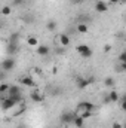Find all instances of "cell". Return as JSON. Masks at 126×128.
I'll return each instance as SVG.
<instances>
[{"label": "cell", "instance_id": "cell-1", "mask_svg": "<svg viewBox=\"0 0 126 128\" xmlns=\"http://www.w3.org/2000/svg\"><path fill=\"white\" fill-rule=\"evenodd\" d=\"M95 106L89 101H80L77 106H76V115H82L85 112H94Z\"/></svg>", "mask_w": 126, "mask_h": 128}, {"label": "cell", "instance_id": "cell-2", "mask_svg": "<svg viewBox=\"0 0 126 128\" xmlns=\"http://www.w3.org/2000/svg\"><path fill=\"white\" fill-rule=\"evenodd\" d=\"M76 51L79 52V55H82L83 58H91L92 57V49L88 45H77Z\"/></svg>", "mask_w": 126, "mask_h": 128}, {"label": "cell", "instance_id": "cell-3", "mask_svg": "<svg viewBox=\"0 0 126 128\" xmlns=\"http://www.w3.org/2000/svg\"><path fill=\"white\" fill-rule=\"evenodd\" d=\"M74 116H76V112H70V110L63 112V115H61V118H60V119H61V124H65V125L73 124Z\"/></svg>", "mask_w": 126, "mask_h": 128}, {"label": "cell", "instance_id": "cell-4", "mask_svg": "<svg viewBox=\"0 0 126 128\" xmlns=\"http://www.w3.org/2000/svg\"><path fill=\"white\" fill-rule=\"evenodd\" d=\"M92 82H94V79H92V78H83V76H79V78H77V80H76V84H77L79 90H86Z\"/></svg>", "mask_w": 126, "mask_h": 128}, {"label": "cell", "instance_id": "cell-5", "mask_svg": "<svg viewBox=\"0 0 126 128\" xmlns=\"http://www.w3.org/2000/svg\"><path fill=\"white\" fill-rule=\"evenodd\" d=\"M19 85L28 86V88H34V86H36V82L33 80L31 76H21V78H19Z\"/></svg>", "mask_w": 126, "mask_h": 128}, {"label": "cell", "instance_id": "cell-6", "mask_svg": "<svg viewBox=\"0 0 126 128\" xmlns=\"http://www.w3.org/2000/svg\"><path fill=\"white\" fill-rule=\"evenodd\" d=\"M15 67V60L13 58H6V60H3V63H1V70L3 72H10L12 68Z\"/></svg>", "mask_w": 126, "mask_h": 128}, {"label": "cell", "instance_id": "cell-7", "mask_svg": "<svg viewBox=\"0 0 126 128\" xmlns=\"http://www.w3.org/2000/svg\"><path fill=\"white\" fill-rule=\"evenodd\" d=\"M21 94V88L18 85H9V90L6 92V96L9 97H15V96H19Z\"/></svg>", "mask_w": 126, "mask_h": 128}, {"label": "cell", "instance_id": "cell-8", "mask_svg": "<svg viewBox=\"0 0 126 128\" xmlns=\"http://www.w3.org/2000/svg\"><path fill=\"white\" fill-rule=\"evenodd\" d=\"M107 9H108V4H107L105 2L99 0V2H96V3H95V10H96V12L102 14V12H105Z\"/></svg>", "mask_w": 126, "mask_h": 128}, {"label": "cell", "instance_id": "cell-9", "mask_svg": "<svg viewBox=\"0 0 126 128\" xmlns=\"http://www.w3.org/2000/svg\"><path fill=\"white\" fill-rule=\"evenodd\" d=\"M18 49H19V45L18 43H7V46H6V52L9 55H15L18 52Z\"/></svg>", "mask_w": 126, "mask_h": 128}, {"label": "cell", "instance_id": "cell-10", "mask_svg": "<svg viewBox=\"0 0 126 128\" xmlns=\"http://www.w3.org/2000/svg\"><path fill=\"white\" fill-rule=\"evenodd\" d=\"M39 55H43V57H46L49 52H51V49H49V46H46V45H42V46H39L37 48V51H36Z\"/></svg>", "mask_w": 126, "mask_h": 128}, {"label": "cell", "instance_id": "cell-11", "mask_svg": "<svg viewBox=\"0 0 126 128\" xmlns=\"http://www.w3.org/2000/svg\"><path fill=\"white\" fill-rule=\"evenodd\" d=\"M73 124H74L77 128H82L83 125H85V119H83L80 115H76V116H74V121H73Z\"/></svg>", "mask_w": 126, "mask_h": 128}, {"label": "cell", "instance_id": "cell-12", "mask_svg": "<svg viewBox=\"0 0 126 128\" xmlns=\"http://www.w3.org/2000/svg\"><path fill=\"white\" fill-rule=\"evenodd\" d=\"M31 100L36 101V103H40V101H43V96H42L39 91H33L31 92Z\"/></svg>", "mask_w": 126, "mask_h": 128}, {"label": "cell", "instance_id": "cell-13", "mask_svg": "<svg viewBox=\"0 0 126 128\" xmlns=\"http://www.w3.org/2000/svg\"><path fill=\"white\" fill-rule=\"evenodd\" d=\"M60 43H61L63 46H68V45H70V37H68L65 33L60 36Z\"/></svg>", "mask_w": 126, "mask_h": 128}, {"label": "cell", "instance_id": "cell-14", "mask_svg": "<svg viewBox=\"0 0 126 128\" xmlns=\"http://www.w3.org/2000/svg\"><path fill=\"white\" fill-rule=\"evenodd\" d=\"M57 27H58V24H57V21H55V20H51V21L46 24V28H48L49 32H55V30H57Z\"/></svg>", "mask_w": 126, "mask_h": 128}, {"label": "cell", "instance_id": "cell-15", "mask_svg": "<svg viewBox=\"0 0 126 128\" xmlns=\"http://www.w3.org/2000/svg\"><path fill=\"white\" fill-rule=\"evenodd\" d=\"M104 85H105L107 88H114V85H116V80H114V78H105V80H104Z\"/></svg>", "mask_w": 126, "mask_h": 128}, {"label": "cell", "instance_id": "cell-16", "mask_svg": "<svg viewBox=\"0 0 126 128\" xmlns=\"http://www.w3.org/2000/svg\"><path fill=\"white\" fill-rule=\"evenodd\" d=\"M119 97H120V96L113 90V91L108 94V100H110V101H113V103H117V101H119Z\"/></svg>", "mask_w": 126, "mask_h": 128}, {"label": "cell", "instance_id": "cell-17", "mask_svg": "<svg viewBox=\"0 0 126 128\" xmlns=\"http://www.w3.org/2000/svg\"><path fill=\"white\" fill-rule=\"evenodd\" d=\"M18 40H19V33H13L7 39V43H18Z\"/></svg>", "mask_w": 126, "mask_h": 128}, {"label": "cell", "instance_id": "cell-18", "mask_svg": "<svg viewBox=\"0 0 126 128\" xmlns=\"http://www.w3.org/2000/svg\"><path fill=\"white\" fill-rule=\"evenodd\" d=\"M91 18L88 15H79L77 16V24H86V21H89Z\"/></svg>", "mask_w": 126, "mask_h": 128}, {"label": "cell", "instance_id": "cell-19", "mask_svg": "<svg viewBox=\"0 0 126 128\" xmlns=\"http://www.w3.org/2000/svg\"><path fill=\"white\" fill-rule=\"evenodd\" d=\"M88 24H77V32L79 33H88Z\"/></svg>", "mask_w": 126, "mask_h": 128}, {"label": "cell", "instance_id": "cell-20", "mask_svg": "<svg viewBox=\"0 0 126 128\" xmlns=\"http://www.w3.org/2000/svg\"><path fill=\"white\" fill-rule=\"evenodd\" d=\"M7 90H9V84H0V94H4L6 96Z\"/></svg>", "mask_w": 126, "mask_h": 128}, {"label": "cell", "instance_id": "cell-21", "mask_svg": "<svg viewBox=\"0 0 126 128\" xmlns=\"http://www.w3.org/2000/svg\"><path fill=\"white\" fill-rule=\"evenodd\" d=\"M9 14H10V6H3L1 8V15L3 16H7Z\"/></svg>", "mask_w": 126, "mask_h": 128}, {"label": "cell", "instance_id": "cell-22", "mask_svg": "<svg viewBox=\"0 0 126 128\" xmlns=\"http://www.w3.org/2000/svg\"><path fill=\"white\" fill-rule=\"evenodd\" d=\"M119 61H120V63H126V52H122V54L119 55Z\"/></svg>", "mask_w": 126, "mask_h": 128}, {"label": "cell", "instance_id": "cell-23", "mask_svg": "<svg viewBox=\"0 0 126 128\" xmlns=\"http://www.w3.org/2000/svg\"><path fill=\"white\" fill-rule=\"evenodd\" d=\"M24 2H25V0H13L12 4H13V6H21V4H24Z\"/></svg>", "mask_w": 126, "mask_h": 128}, {"label": "cell", "instance_id": "cell-24", "mask_svg": "<svg viewBox=\"0 0 126 128\" xmlns=\"http://www.w3.org/2000/svg\"><path fill=\"white\" fill-rule=\"evenodd\" d=\"M36 43H37L36 37H28V45H36Z\"/></svg>", "mask_w": 126, "mask_h": 128}, {"label": "cell", "instance_id": "cell-25", "mask_svg": "<svg viewBox=\"0 0 126 128\" xmlns=\"http://www.w3.org/2000/svg\"><path fill=\"white\" fill-rule=\"evenodd\" d=\"M113 128H122V125H120V124H117V122H116V124H114V125H113Z\"/></svg>", "mask_w": 126, "mask_h": 128}, {"label": "cell", "instance_id": "cell-26", "mask_svg": "<svg viewBox=\"0 0 126 128\" xmlns=\"http://www.w3.org/2000/svg\"><path fill=\"white\" fill-rule=\"evenodd\" d=\"M1 79H4V72H1V73H0V80H1Z\"/></svg>", "mask_w": 126, "mask_h": 128}, {"label": "cell", "instance_id": "cell-27", "mask_svg": "<svg viewBox=\"0 0 126 128\" xmlns=\"http://www.w3.org/2000/svg\"><path fill=\"white\" fill-rule=\"evenodd\" d=\"M68 2H71V3H79V2H82V0H68Z\"/></svg>", "mask_w": 126, "mask_h": 128}, {"label": "cell", "instance_id": "cell-28", "mask_svg": "<svg viewBox=\"0 0 126 128\" xmlns=\"http://www.w3.org/2000/svg\"><path fill=\"white\" fill-rule=\"evenodd\" d=\"M120 0H110V3H119Z\"/></svg>", "mask_w": 126, "mask_h": 128}, {"label": "cell", "instance_id": "cell-29", "mask_svg": "<svg viewBox=\"0 0 126 128\" xmlns=\"http://www.w3.org/2000/svg\"><path fill=\"white\" fill-rule=\"evenodd\" d=\"M16 128H27V127H25V125H22V124H21V125H19V127H16Z\"/></svg>", "mask_w": 126, "mask_h": 128}]
</instances>
